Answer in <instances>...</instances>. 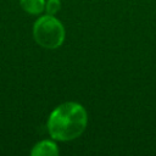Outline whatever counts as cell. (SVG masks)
I'll use <instances>...</instances> for the list:
<instances>
[{"label":"cell","mask_w":156,"mask_h":156,"mask_svg":"<svg viewBox=\"0 0 156 156\" xmlns=\"http://www.w3.org/2000/svg\"><path fill=\"white\" fill-rule=\"evenodd\" d=\"M88 115L85 108L77 102L58 105L48 118L49 134L60 141H68L78 138L85 129Z\"/></svg>","instance_id":"cell-1"},{"label":"cell","mask_w":156,"mask_h":156,"mask_svg":"<svg viewBox=\"0 0 156 156\" xmlns=\"http://www.w3.org/2000/svg\"><path fill=\"white\" fill-rule=\"evenodd\" d=\"M35 41L45 49H56L65 40V28L54 15H45L38 18L33 26Z\"/></svg>","instance_id":"cell-2"},{"label":"cell","mask_w":156,"mask_h":156,"mask_svg":"<svg viewBox=\"0 0 156 156\" xmlns=\"http://www.w3.org/2000/svg\"><path fill=\"white\" fill-rule=\"evenodd\" d=\"M58 154V149L56 144L51 140H41L34 145L30 151L33 156H55Z\"/></svg>","instance_id":"cell-3"},{"label":"cell","mask_w":156,"mask_h":156,"mask_svg":"<svg viewBox=\"0 0 156 156\" xmlns=\"http://www.w3.org/2000/svg\"><path fill=\"white\" fill-rule=\"evenodd\" d=\"M22 9L30 15H39L45 7V0H20Z\"/></svg>","instance_id":"cell-4"},{"label":"cell","mask_w":156,"mask_h":156,"mask_svg":"<svg viewBox=\"0 0 156 156\" xmlns=\"http://www.w3.org/2000/svg\"><path fill=\"white\" fill-rule=\"evenodd\" d=\"M60 7H61L60 0H48L45 2V10L48 15H55L56 12H58Z\"/></svg>","instance_id":"cell-5"}]
</instances>
